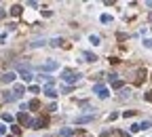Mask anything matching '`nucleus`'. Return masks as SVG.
I'll use <instances>...</instances> for the list:
<instances>
[{
    "label": "nucleus",
    "mask_w": 152,
    "mask_h": 137,
    "mask_svg": "<svg viewBox=\"0 0 152 137\" xmlns=\"http://www.w3.org/2000/svg\"><path fill=\"white\" fill-rule=\"evenodd\" d=\"M61 38H53V40H51V47H61Z\"/></svg>",
    "instance_id": "nucleus-17"
},
{
    "label": "nucleus",
    "mask_w": 152,
    "mask_h": 137,
    "mask_svg": "<svg viewBox=\"0 0 152 137\" xmlns=\"http://www.w3.org/2000/svg\"><path fill=\"white\" fill-rule=\"evenodd\" d=\"M40 70H45V72H55V70H59V61H47L40 65Z\"/></svg>",
    "instance_id": "nucleus-4"
},
{
    "label": "nucleus",
    "mask_w": 152,
    "mask_h": 137,
    "mask_svg": "<svg viewBox=\"0 0 152 137\" xmlns=\"http://www.w3.org/2000/svg\"><path fill=\"white\" fill-rule=\"evenodd\" d=\"M93 91L97 93V97H101V99H108V97H110V91H108V86H104V84H95Z\"/></svg>",
    "instance_id": "nucleus-3"
},
{
    "label": "nucleus",
    "mask_w": 152,
    "mask_h": 137,
    "mask_svg": "<svg viewBox=\"0 0 152 137\" xmlns=\"http://www.w3.org/2000/svg\"><path fill=\"white\" fill-rule=\"evenodd\" d=\"M93 120H95V116H93V114H89V116H78L74 122L76 124H85V122H93Z\"/></svg>",
    "instance_id": "nucleus-7"
},
{
    "label": "nucleus",
    "mask_w": 152,
    "mask_h": 137,
    "mask_svg": "<svg viewBox=\"0 0 152 137\" xmlns=\"http://www.w3.org/2000/svg\"><path fill=\"white\" fill-rule=\"evenodd\" d=\"M17 70H19V76L23 78V82H32V80H34V74H32L25 65H17Z\"/></svg>",
    "instance_id": "nucleus-2"
},
{
    "label": "nucleus",
    "mask_w": 152,
    "mask_h": 137,
    "mask_svg": "<svg viewBox=\"0 0 152 137\" xmlns=\"http://www.w3.org/2000/svg\"><path fill=\"white\" fill-rule=\"evenodd\" d=\"M137 131H142V129H139V124H131V133H137Z\"/></svg>",
    "instance_id": "nucleus-25"
},
{
    "label": "nucleus",
    "mask_w": 152,
    "mask_h": 137,
    "mask_svg": "<svg viewBox=\"0 0 152 137\" xmlns=\"http://www.w3.org/2000/svg\"><path fill=\"white\" fill-rule=\"evenodd\" d=\"M17 120H19L21 124H28V127H30V122H32V118H30V116H28L25 112H21L19 116H17Z\"/></svg>",
    "instance_id": "nucleus-11"
},
{
    "label": "nucleus",
    "mask_w": 152,
    "mask_h": 137,
    "mask_svg": "<svg viewBox=\"0 0 152 137\" xmlns=\"http://www.w3.org/2000/svg\"><path fill=\"white\" fill-rule=\"evenodd\" d=\"M150 127H152V122H150V120H146V122L139 124V129H150Z\"/></svg>",
    "instance_id": "nucleus-21"
},
{
    "label": "nucleus",
    "mask_w": 152,
    "mask_h": 137,
    "mask_svg": "<svg viewBox=\"0 0 152 137\" xmlns=\"http://www.w3.org/2000/svg\"><path fill=\"white\" fill-rule=\"evenodd\" d=\"M28 108H32V110H38V108H40V103H38V99H32Z\"/></svg>",
    "instance_id": "nucleus-15"
},
{
    "label": "nucleus",
    "mask_w": 152,
    "mask_h": 137,
    "mask_svg": "<svg viewBox=\"0 0 152 137\" xmlns=\"http://www.w3.org/2000/svg\"><path fill=\"white\" fill-rule=\"evenodd\" d=\"M2 120H4V122H11V120H13V116H11V114H2Z\"/></svg>",
    "instance_id": "nucleus-23"
},
{
    "label": "nucleus",
    "mask_w": 152,
    "mask_h": 137,
    "mask_svg": "<svg viewBox=\"0 0 152 137\" xmlns=\"http://www.w3.org/2000/svg\"><path fill=\"white\" fill-rule=\"evenodd\" d=\"M0 78H2V82H7V84H11V82H15V78H17V74H15V72H4L2 76H0Z\"/></svg>",
    "instance_id": "nucleus-6"
},
{
    "label": "nucleus",
    "mask_w": 152,
    "mask_h": 137,
    "mask_svg": "<svg viewBox=\"0 0 152 137\" xmlns=\"http://www.w3.org/2000/svg\"><path fill=\"white\" fill-rule=\"evenodd\" d=\"M112 86H114V89H121L123 82H121V80H114V82H112Z\"/></svg>",
    "instance_id": "nucleus-24"
},
{
    "label": "nucleus",
    "mask_w": 152,
    "mask_h": 137,
    "mask_svg": "<svg viewBox=\"0 0 152 137\" xmlns=\"http://www.w3.org/2000/svg\"><path fill=\"white\" fill-rule=\"evenodd\" d=\"M101 23H110V21H112V15H101Z\"/></svg>",
    "instance_id": "nucleus-16"
},
{
    "label": "nucleus",
    "mask_w": 152,
    "mask_h": 137,
    "mask_svg": "<svg viewBox=\"0 0 152 137\" xmlns=\"http://www.w3.org/2000/svg\"><path fill=\"white\" fill-rule=\"evenodd\" d=\"M89 42H91L93 47H99V45H101V38L97 36V34H91V36H89Z\"/></svg>",
    "instance_id": "nucleus-12"
},
{
    "label": "nucleus",
    "mask_w": 152,
    "mask_h": 137,
    "mask_svg": "<svg viewBox=\"0 0 152 137\" xmlns=\"http://www.w3.org/2000/svg\"><path fill=\"white\" fill-rule=\"evenodd\" d=\"M45 95H47V97H51V99H55V97L59 95V93H57V89H55V86H45Z\"/></svg>",
    "instance_id": "nucleus-8"
},
{
    "label": "nucleus",
    "mask_w": 152,
    "mask_h": 137,
    "mask_svg": "<svg viewBox=\"0 0 152 137\" xmlns=\"http://www.w3.org/2000/svg\"><path fill=\"white\" fill-rule=\"evenodd\" d=\"M45 45V40H36V42H30V47L32 49H38V47H42Z\"/></svg>",
    "instance_id": "nucleus-18"
},
{
    "label": "nucleus",
    "mask_w": 152,
    "mask_h": 137,
    "mask_svg": "<svg viewBox=\"0 0 152 137\" xmlns=\"http://www.w3.org/2000/svg\"><path fill=\"white\" fill-rule=\"evenodd\" d=\"M2 99H4V101H15L17 97L13 95V91H4V93H2Z\"/></svg>",
    "instance_id": "nucleus-13"
},
{
    "label": "nucleus",
    "mask_w": 152,
    "mask_h": 137,
    "mask_svg": "<svg viewBox=\"0 0 152 137\" xmlns=\"http://www.w3.org/2000/svg\"><path fill=\"white\" fill-rule=\"evenodd\" d=\"M23 93H25V86H23V84H15V86H13V95L17 97V99L23 95Z\"/></svg>",
    "instance_id": "nucleus-9"
},
{
    "label": "nucleus",
    "mask_w": 152,
    "mask_h": 137,
    "mask_svg": "<svg viewBox=\"0 0 152 137\" xmlns=\"http://www.w3.org/2000/svg\"><path fill=\"white\" fill-rule=\"evenodd\" d=\"M4 133H7V124L0 122V135H4Z\"/></svg>",
    "instance_id": "nucleus-27"
},
{
    "label": "nucleus",
    "mask_w": 152,
    "mask_h": 137,
    "mask_svg": "<svg viewBox=\"0 0 152 137\" xmlns=\"http://www.w3.org/2000/svg\"><path fill=\"white\" fill-rule=\"evenodd\" d=\"M30 93H40V89H38L36 84H32V86H30Z\"/></svg>",
    "instance_id": "nucleus-26"
},
{
    "label": "nucleus",
    "mask_w": 152,
    "mask_h": 137,
    "mask_svg": "<svg viewBox=\"0 0 152 137\" xmlns=\"http://www.w3.org/2000/svg\"><path fill=\"white\" fill-rule=\"evenodd\" d=\"M72 133H74V131H72V129H61V135H63V137H70V135H72Z\"/></svg>",
    "instance_id": "nucleus-19"
},
{
    "label": "nucleus",
    "mask_w": 152,
    "mask_h": 137,
    "mask_svg": "<svg viewBox=\"0 0 152 137\" xmlns=\"http://www.w3.org/2000/svg\"><path fill=\"white\" fill-rule=\"evenodd\" d=\"M42 127H47V118H36L30 122V129H42Z\"/></svg>",
    "instance_id": "nucleus-5"
},
{
    "label": "nucleus",
    "mask_w": 152,
    "mask_h": 137,
    "mask_svg": "<svg viewBox=\"0 0 152 137\" xmlns=\"http://www.w3.org/2000/svg\"><path fill=\"white\" fill-rule=\"evenodd\" d=\"M144 47H146V49H152V38H146V40H144Z\"/></svg>",
    "instance_id": "nucleus-22"
},
{
    "label": "nucleus",
    "mask_w": 152,
    "mask_h": 137,
    "mask_svg": "<svg viewBox=\"0 0 152 137\" xmlns=\"http://www.w3.org/2000/svg\"><path fill=\"white\" fill-rule=\"evenodd\" d=\"M83 57H85V61H89V63L97 61V55H95V53H91V51H85V53H83Z\"/></svg>",
    "instance_id": "nucleus-10"
},
{
    "label": "nucleus",
    "mask_w": 152,
    "mask_h": 137,
    "mask_svg": "<svg viewBox=\"0 0 152 137\" xmlns=\"http://www.w3.org/2000/svg\"><path fill=\"white\" fill-rule=\"evenodd\" d=\"M61 78H63V82H66V84H74V82L80 80V74L76 72V70H63Z\"/></svg>",
    "instance_id": "nucleus-1"
},
{
    "label": "nucleus",
    "mask_w": 152,
    "mask_h": 137,
    "mask_svg": "<svg viewBox=\"0 0 152 137\" xmlns=\"http://www.w3.org/2000/svg\"><path fill=\"white\" fill-rule=\"evenodd\" d=\"M19 13H21V4H15V7L11 9V15H13V17H17Z\"/></svg>",
    "instance_id": "nucleus-14"
},
{
    "label": "nucleus",
    "mask_w": 152,
    "mask_h": 137,
    "mask_svg": "<svg viewBox=\"0 0 152 137\" xmlns=\"http://www.w3.org/2000/svg\"><path fill=\"white\" fill-rule=\"evenodd\" d=\"M129 95H131V91H129V89H123V99H129Z\"/></svg>",
    "instance_id": "nucleus-20"
}]
</instances>
